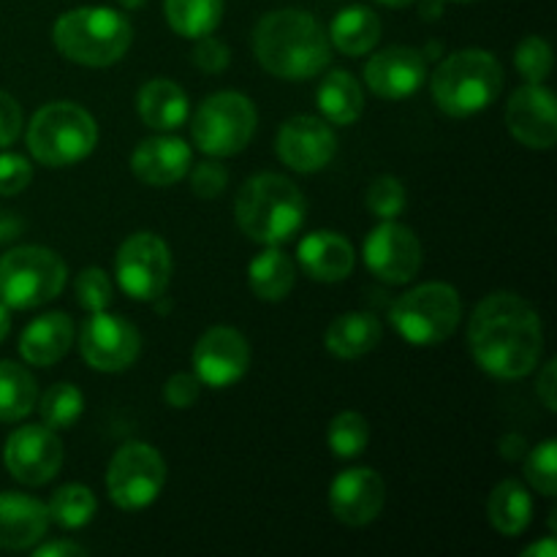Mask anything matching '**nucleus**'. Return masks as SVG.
<instances>
[{
    "instance_id": "49",
    "label": "nucleus",
    "mask_w": 557,
    "mask_h": 557,
    "mask_svg": "<svg viewBox=\"0 0 557 557\" xmlns=\"http://www.w3.org/2000/svg\"><path fill=\"white\" fill-rule=\"evenodd\" d=\"M11 330V319H9V308H5L3 302H0V343L5 341V335H9Z\"/></svg>"
},
{
    "instance_id": "53",
    "label": "nucleus",
    "mask_w": 557,
    "mask_h": 557,
    "mask_svg": "<svg viewBox=\"0 0 557 557\" xmlns=\"http://www.w3.org/2000/svg\"><path fill=\"white\" fill-rule=\"evenodd\" d=\"M455 3H473V0H455Z\"/></svg>"
},
{
    "instance_id": "12",
    "label": "nucleus",
    "mask_w": 557,
    "mask_h": 557,
    "mask_svg": "<svg viewBox=\"0 0 557 557\" xmlns=\"http://www.w3.org/2000/svg\"><path fill=\"white\" fill-rule=\"evenodd\" d=\"M5 471L27 487H41L58 476L63 466V444L58 430L47 424H25L9 435L3 449Z\"/></svg>"
},
{
    "instance_id": "30",
    "label": "nucleus",
    "mask_w": 557,
    "mask_h": 557,
    "mask_svg": "<svg viewBox=\"0 0 557 557\" xmlns=\"http://www.w3.org/2000/svg\"><path fill=\"white\" fill-rule=\"evenodd\" d=\"M38 386L22 364L0 359V422H22L36 411Z\"/></svg>"
},
{
    "instance_id": "33",
    "label": "nucleus",
    "mask_w": 557,
    "mask_h": 557,
    "mask_svg": "<svg viewBox=\"0 0 557 557\" xmlns=\"http://www.w3.org/2000/svg\"><path fill=\"white\" fill-rule=\"evenodd\" d=\"M36 406L47 428L69 430L74 428V422L85 411V397H82V392L74 384H54Z\"/></svg>"
},
{
    "instance_id": "13",
    "label": "nucleus",
    "mask_w": 557,
    "mask_h": 557,
    "mask_svg": "<svg viewBox=\"0 0 557 557\" xmlns=\"http://www.w3.org/2000/svg\"><path fill=\"white\" fill-rule=\"evenodd\" d=\"M141 348V337L131 321L120 315L98 310L85 319L79 330V351L92 370L101 373H120L136 362Z\"/></svg>"
},
{
    "instance_id": "10",
    "label": "nucleus",
    "mask_w": 557,
    "mask_h": 557,
    "mask_svg": "<svg viewBox=\"0 0 557 557\" xmlns=\"http://www.w3.org/2000/svg\"><path fill=\"white\" fill-rule=\"evenodd\" d=\"M166 482V462L150 444L131 441L114 451L107 471L109 498L117 509H147L161 495Z\"/></svg>"
},
{
    "instance_id": "36",
    "label": "nucleus",
    "mask_w": 557,
    "mask_h": 557,
    "mask_svg": "<svg viewBox=\"0 0 557 557\" xmlns=\"http://www.w3.org/2000/svg\"><path fill=\"white\" fill-rule=\"evenodd\" d=\"M515 63L517 71H520L531 85H542L549 76V71H553V49H549V44L544 41L542 36H528L522 38L520 47H517Z\"/></svg>"
},
{
    "instance_id": "26",
    "label": "nucleus",
    "mask_w": 557,
    "mask_h": 557,
    "mask_svg": "<svg viewBox=\"0 0 557 557\" xmlns=\"http://www.w3.org/2000/svg\"><path fill=\"white\" fill-rule=\"evenodd\" d=\"M381 341V321L373 313H354L337 315L326 330V348L337 359H359L373 351Z\"/></svg>"
},
{
    "instance_id": "32",
    "label": "nucleus",
    "mask_w": 557,
    "mask_h": 557,
    "mask_svg": "<svg viewBox=\"0 0 557 557\" xmlns=\"http://www.w3.org/2000/svg\"><path fill=\"white\" fill-rule=\"evenodd\" d=\"M49 520L58 522L65 531L85 528L96 517V495L85 484H65L52 495L47 506Z\"/></svg>"
},
{
    "instance_id": "3",
    "label": "nucleus",
    "mask_w": 557,
    "mask_h": 557,
    "mask_svg": "<svg viewBox=\"0 0 557 557\" xmlns=\"http://www.w3.org/2000/svg\"><path fill=\"white\" fill-rule=\"evenodd\" d=\"M305 196L283 174H256L239 188L234 218L243 234L253 243L277 248L297 237L305 223Z\"/></svg>"
},
{
    "instance_id": "19",
    "label": "nucleus",
    "mask_w": 557,
    "mask_h": 557,
    "mask_svg": "<svg viewBox=\"0 0 557 557\" xmlns=\"http://www.w3.org/2000/svg\"><path fill=\"white\" fill-rule=\"evenodd\" d=\"M386 504V484L373 468H348L337 473L330 487L332 515L351 528H362L381 515Z\"/></svg>"
},
{
    "instance_id": "39",
    "label": "nucleus",
    "mask_w": 557,
    "mask_h": 557,
    "mask_svg": "<svg viewBox=\"0 0 557 557\" xmlns=\"http://www.w3.org/2000/svg\"><path fill=\"white\" fill-rule=\"evenodd\" d=\"M33 166L25 156L0 152V196H16L30 185Z\"/></svg>"
},
{
    "instance_id": "34",
    "label": "nucleus",
    "mask_w": 557,
    "mask_h": 557,
    "mask_svg": "<svg viewBox=\"0 0 557 557\" xmlns=\"http://www.w3.org/2000/svg\"><path fill=\"white\" fill-rule=\"evenodd\" d=\"M326 441H330L332 455L341 457V460H351V457L362 455V451L368 449V441H370L368 419L357 411L337 413V417L330 422Z\"/></svg>"
},
{
    "instance_id": "51",
    "label": "nucleus",
    "mask_w": 557,
    "mask_h": 557,
    "mask_svg": "<svg viewBox=\"0 0 557 557\" xmlns=\"http://www.w3.org/2000/svg\"><path fill=\"white\" fill-rule=\"evenodd\" d=\"M375 3L386 5V9H406V5L417 3V0H375Z\"/></svg>"
},
{
    "instance_id": "6",
    "label": "nucleus",
    "mask_w": 557,
    "mask_h": 557,
    "mask_svg": "<svg viewBox=\"0 0 557 557\" xmlns=\"http://www.w3.org/2000/svg\"><path fill=\"white\" fill-rule=\"evenodd\" d=\"M25 139L27 150L41 166L65 169L96 150L98 125L79 103L54 101L33 114Z\"/></svg>"
},
{
    "instance_id": "46",
    "label": "nucleus",
    "mask_w": 557,
    "mask_h": 557,
    "mask_svg": "<svg viewBox=\"0 0 557 557\" xmlns=\"http://www.w3.org/2000/svg\"><path fill=\"white\" fill-rule=\"evenodd\" d=\"M498 449H500V457H504V460L520 462L522 457L528 455V441H525V435H520V433L504 435V438H500Z\"/></svg>"
},
{
    "instance_id": "41",
    "label": "nucleus",
    "mask_w": 557,
    "mask_h": 557,
    "mask_svg": "<svg viewBox=\"0 0 557 557\" xmlns=\"http://www.w3.org/2000/svg\"><path fill=\"white\" fill-rule=\"evenodd\" d=\"M228 60H232V54H228L226 44L218 41L215 36H201L196 38V47H194V63L199 65L205 74H221V71H226Z\"/></svg>"
},
{
    "instance_id": "5",
    "label": "nucleus",
    "mask_w": 557,
    "mask_h": 557,
    "mask_svg": "<svg viewBox=\"0 0 557 557\" xmlns=\"http://www.w3.org/2000/svg\"><path fill=\"white\" fill-rule=\"evenodd\" d=\"M430 87L441 112L449 117H471L500 96L504 69L498 58L484 49H460L441 60Z\"/></svg>"
},
{
    "instance_id": "43",
    "label": "nucleus",
    "mask_w": 557,
    "mask_h": 557,
    "mask_svg": "<svg viewBox=\"0 0 557 557\" xmlns=\"http://www.w3.org/2000/svg\"><path fill=\"white\" fill-rule=\"evenodd\" d=\"M22 131V109L9 92L0 90V150L14 145Z\"/></svg>"
},
{
    "instance_id": "11",
    "label": "nucleus",
    "mask_w": 557,
    "mask_h": 557,
    "mask_svg": "<svg viewBox=\"0 0 557 557\" xmlns=\"http://www.w3.org/2000/svg\"><path fill=\"white\" fill-rule=\"evenodd\" d=\"M114 275L131 299L156 302L172 281V250L158 234H131L117 250Z\"/></svg>"
},
{
    "instance_id": "52",
    "label": "nucleus",
    "mask_w": 557,
    "mask_h": 557,
    "mask_svg": "<svg viewBox=\"0 0 557 557\" xmlns=\"http://www.w3.org/2000/svg\"><path fill=\"white\" fill-rule=\"evenodd\" d=\"M120 5H123V9H139V5H145L147 0H117Z\"/></svg>"
},
{
    "instance_id": "18",
    "label": "nucleus",
    "mask_w": 557,
    "mask_h": 557,
    "mask_svg": "<svg viewBox=\"0 0 557 557\" xmlns=\"http://www.w3.org/2000/svg\"><path fill=\"white\" fill-rule=\"evenodd\" d=\"M424 79H428V58L422 49L413 47H386L364 65L368 87L386 101L411 98L424 85Z\"/></svg>"
},
{
    "instance_id": "15",
    "label": "nucleus",
    "mask_w": 557,
    "mask_h": 557,
    "mask_svg": "<svg viewBox=\"0 0 557 557\" xmlns=\"http://www.w3.org/2000/svg\"><path fill=\"white\" fill-rule=\"evenodd\" d=\"M250 368V346L243 332L232 326H212L194 348V370L201 384L212 389L234 386Z\"/></svg>"
},
{
    "instance_id": "50",
    "label": "nucleus",
    "mask_w": 557,
    "mask_h": 557,
    "mask_svg": "<svg viewBox=\"0 0 557 557\" xmlns=\"http://www.w3.org/2000/svg\"><path fill=\"white\" fill-rule=\"evenodd\" d=\"M438 14H441V0H428V3L422 5V16H424V20H428V16H430V20H435V16H438Z\"/></svg>"
},
{
    "instance_id": "16",
    "label": "nucleus",
    "mask_w": 557,
    "mask_h": 557,
    "mask_svg": "<svg viewBox=\"0 0 557 557\" xmlns=\"http://www.w3.org/2000/svg\"><path fill=\"white\" fill-rule=\"evenodd\" d=\"M275 150L288 169L299 174H313L330 166L337 152V139L326 120L313 117V114H299V117L286 120L281 125Z\"/></svg>"
},
{
    "instance_id": "29",
    "label": "nucleus",
    "mask_w": 557,
    "mask_h": 557,
    "mask_svg": "<svg viewBox=\"0 0 557 557\" xmlns=\"http://www.w3.org/2000/svg\"><path fill=\"white\" fill-rule=\"evenodd\" d=\"M294 281H297V270L294 261L277 248H267L264 253L256 256L248 264V283L250 292L264 302H281L292 294Z\"/></svg>"
},
{
    "instance_id": "7",
    "label": "nucleus",
    "mask_w": 557,
    "mask_h": 557,
    "mask_svg": "<svg viewBox=\"0 0 557 557\" xmlns=\"http://www.w3.org/2000/svg\"><path fill=\"white\" fill-rule=\"evenodd\" d=\"M65 261L41 245H22L0 256V302L14 310H33L52 302L65 286Z\"/></svg>"
},
{
    "instance_id": "38",
    "label": "nucleus",
    "mask_w": 557,
    "mask_h": 557,
    "mask_svg": "<svg viewBox=\"0 0 557 557\" xmlns=\"http://www.w3.org/2000/svg\"><path fill=\"white\" fill-rule=\"evenodd\" d=\"M406 188L397 177H379L373 180V185L368 188V207L375 218L381 221H395L403 210H406Z\"/></svg>"
},
{
    "instance_id": "27",
    "label": "nucleus",
    "mask_w": 557,
    "mask_h": 557,
    "mask_svg": "<svg viewBox=\"0 0 557 557\" xmlns=\"http://www.w3.org/2000/svg\"><path fill=\"white\" fill-rule=\"evenodd\" d=\"M315 103H319L326 123L351 125L357 123V117L364 109L362 85H359L357 76L348 74V71H330V74L321 79L319 92H315Z\"/></svg>"
},
{
    "instance_id": "31",
    "label": "nucleus",
    "mask_w": 557,
    "mask_h": 557,
    "mask_svg": "<svg viewBox=\"0 0 557 557\" xmlns=\"http://www.w3.org/2000/svg\"><path fill=\"white\" fill-rule=\"evenodd\" d=\"M166 22L183 38H201L215 33L223 16V0H166Z\"/></svg>"
},
{
    "instance_id": "21",
    "label": "nucleus",
    "mask_w": 557,
    "mask_h": 557,
    "mask_svg": "<svg viewBox=\"0 0 557 557\" xmlns=\"http://www.w3.org/2000/svg\"><path fill=\"white\" fill-rule=\"evenodd\" d=\"M49 511L41 500L22 493H0V549H30L47 536Z\"/></svg>"
},
{
    "instance_id": "9",
    "label": "nucleus",
    "mask_w": 557,
    "mask_h": 557,
    "mask_svg": "<svg viewBox=\"0 0 557 557\" xmlns=\"http://www.w3.org/2000/svg\"><path fill=\"white\" fill-rule=\"evenodd\" d=\"M256 134V107L243 92H212L190 120L194 145L210 158L237 156Z\"/></svg>"
},
{
    "instance_id": "47",
    "label": "nucleus",
    "mask_w": 557,
    "mask_h": 557,
    "mask_svg": "<svg viewBox=\"0 0 557 557\" xmlns=\"http://www.w3.org/2000/svg\"><path fill=\"white\" fill-rule=\"evenodd\" d=\"M22 226H25V223H22V218L0 210V243H11L14 237H20Z\"/></svg>"
},
{
    "instance_id": "42",
    "label": "nucleus",
    "mask_w": 557,
    "mask_h": 557,
    "mask_svg": "<svg viewBox=\"0 0 557 557\" xmlns=\"http://www.w3.org/2000/svg\"><path fill=\"white\" fill-rule=\"evenodd\" d=\"M201 392V381L190 373H174L172 379L166 381L163 386V400L169 403L172 408H190L196 400H199Z\"/></svg>"
},
{
    "instance_id": "20",
    "label": "nucleus",
    "mask_w": 557,
    "mask_h": 557,
    "mask_svg": "<svg viewBox=\"0 0 557 557\" xmlns=\"http://www.w3.org/2000/svg\"><path fill=\"white\" fill-rule=\"evenodd\" d=\"M190 147L180 136H152L139 141L131 158V169L136 177L152 188H166L180 183L190 169Z\"/></svg>"
},
{
    "instance_id": "14",
    "label": "nucleus",
    "mask_w": 557,
    "mask_h": 557,
    "mask_svg": "<svg viewBox=\"0 0 557 557\" xmlns=\"http://www.w3.org/2000/svg\"><path fill=\"white\" fill-rule=\"evenodd\" d=\"M364 264L379 281L400 286L422 267V243L408 226L381 221L364 239Z\"/></svg>"
},
{
    "instance_id": "40",
    "label": "nucleus",
    "mask_w": 557,
    "mask_h": 557,
    "mask_svg": "<svg viewBox=\"0 0 557 557\" xmlns=\"http://www.w3.org/2000/svg\"><path fill=\"white\" fill-rule=\"evenodd\" d=\"M228 183V172L223 169V163L218 161H205L190 172V188L201 199H215L223 194Z\"/></svg>"
},
{
    "instance_id": "8",
    "label": "nucleus",
    "mask_w": 557,
    "mask_h": 557,
    "mask_svg": "<svg viewBox=\"0 0 557 557\" xmlns=\"http://www.w3.org/2000/svg\"><path fill=\"white\" fill-rule=\"evenodd\" d=\"M462 319V302L449 283H422L395 299L389 321L411 346H438L449 341Z\"/></svg>"
},
{
    "instance_id": "35",
    "label": "nucleus",
    "mask_w": 557,
    "mask_h": 557,
    "mask_svg": "<svg viewBox=\"0 0 557 557\" xmlns=\"http://www.w3.org/2000/svg\"><path fill=\"white\" fill-rule=\"evenodd\" d=\"M525 479L536 493L553 498L557 493V444L555 441H544L536 449L528 451L525 457Z\"/></svg>"
},
{
    "instance_id": "45",
    "label": "nucleus",
    "mask_w": 557,
    "mask_h": 557,
    "mask_svg": "<svg viewBox=\"0 0 557 557\" xmlns=\"http://www.w3.org/2000/svg\"><path fill=\"white\" fill-rule=\"evenodd\" d=\"M33 555L36 557H82V555H87V549L79 547V544H74V542H49V544H41V547L33 549Z\"/></svg>"
},
{
    "instance_id": "4",
    "label": "nucleus",
    "mask_w": 557,
    "mask_h": 557,
    "mask_svg": "<svg viewBox=\"0 0 557 557\" xmlns=\"http://www.w3.org/2000/svg\"><path fill=\"white\" fill-rule=\"evenodd\" d=\"M52 38L58 52L71 63L103 69V65H114L117 60H123L134 30L120 11L85 5V9L65 11L54 22Z\"/></svg>"
},
{
    "instance_id": "2",
    "label": "nucleus",
    "mask_w": 557,
    "mask_h": 557,
    "mask_svg": "<svg viewBox=\"0 0 557 557\" xmlns=\"http://www.w3.org/2000/svg\"><path fill=\"white\" fill-rule=\"evenodd\" d=\"M253 52L264 71L281 79H310L330 65V38L302 9L270 11L253 30Z\"/></svg>"
},
{
    "instance_id": "48",
    "label": "nucleus",
    "mask_w": 557,
    "mask_h": 557,
    "mask_svg": "<svg viewBox=\"0 0 557 557\" xmlns=\"http://www.w3.org/2000/svg\"><path fill=\"white\" fill-rule=\"evenodd\" d=\"M522 557H557V544L553 536L542 539L539 544H533V547H528L525 553H522Z\"/></svg>"
},
{
    "instance_id": "22",
    "label": "nucleus",
    "mask_w": 557,
    "mask_h": 557,
    "mask_svg": "<svg viewBox=\"0 0 557 557\" xmlns=\"http://www.w3.org/2000/svg\"><path fill=\"white\" fill-rule=\"evenodd\" d=\"M299 267L308 277L319 283L346 281L357 264L351 243L335 232H313L299 243Z\"/></svg>"
},
{
    "instance_id": "25",
    "label": "nucleus",
    "mask_w": 557,
    "mask_h": 557,
    "mask_svg": "<svg viewBox=\"0 0 557 557\" xmlns=\"http://www.w3.org/2000/svg\"><path fill=\"white\" fill-rule=\"evenodd\" d=\"M326 38H330L337 52L348 54V58H359V54H368L381 41V20L368 5H348V9L337 11Z\"/></svg>"
},
{
    "instance_id": "17",
    "label": "nucleus",
    "mask_w": 557,
    "mask_h": 557,
    "mask_svg": "<svg viewBox=\"0 0 557 557\" xmlns=\"http://www.w3.org/2000/svg\"><path fill=\"white\" fill-rule=\"evenodd\" d=\"M506 128L520 145L531 150H549L557 141L555 96L542 85H531L515 92L506 103Z\"/></svg>"
},
{
    "instance_id": "23",
    "label": "nucleus",
    "mask_w": 557,
    "mask_h": 557,
    "mask_svg": "<svg viewBox=\"0 0 557 557\" xmlns=\"http://www.w3.org/2000/svg\"><path fill=\"white\" fill-rule=\"evenodd\" d=\"M74 343V321L65 313L38 315L20 337V354L36 368H52L69 354Z\"/></svg>"
},
{
    "instance_id": "24",
    "label": "nucleus",
    "mask_w": 557,
    "mask_h": 557,
    "mask_svg": "<svg viewBox=\"0 0 557 557\" xmlns=\"http://www.w3.org/2000/svg\"><path fill=\"white\" fill-rule=\"evenodd\" d=\"M136 109L145 125L156 131H174L188 117V96L172 79H150L136 96Z\"/></svg>"
},
{
    "instance_id": "44",
    "label": "nucleus",
    "mask_w": 557,
    "mask_h": 557,
    "mask_svg": "<svg viewBox=\"0 0 557 557\" xmlns=\"http://www.w3.org/2000/svg\"><path fill=\"white\" fill-rule=\"evenodd\" d=\"M536 395L542 397V403L547 406V411H555V408H557V368H555V359H549V362L542 368V373H539Z\"/></svg>"
},
{
    "instance_id": "1",
    "label": "nucleus",
    "mask_w": 557,
    "mask_h": 557,
    "mask_svg": "<svg viewBox=\"0 0 557 557\" xmlns=\"http://www.w3.org/2000/svg\"><path fill=\"white\" fill-rule=\"evenodd\" d=\"M544 330L539 310L520 294L498 292L476 305L468 324V348L484 373L525 379L542 359Z\"/></svg>"
},
{
    "instance_id": "28",
    "label": "nucleus",
    "mask_w": 557,
    "mask_h": 557,
    "mask_svg": "<svg viewBox=\"0 0 557 557\" xmlns=\"http://www.w3.org/2000/svg\"><path fill=\"white\" fill-rule=\"evenodd\" d=\"M487 517L500 536H520L533 517L531 493L515 479H506L487 500Z\"/></svg>"
},
{
    "instance_id": "37",
    "label": "nucleus",
    "mask_w": 557,
    "mask_h": 557,
    "mask_svg": "<svg viewBox=\"0 0 557 557\" xmlns=\"http://www.w3.org/2000/svg\"><path fill=\"white\" fill-rule=\"evenodd\" d=\"M74 294L79 308H85L87 313H98V310H107L112 305L114 288L107 272L98 270V267H87L76 277Z\"/></svg>"
}]
</instances>
